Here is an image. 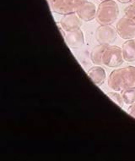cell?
Masks as SVG:
<instances>
[{"label": "cell", "instance_id": "1", "mask_svg": "<svg viewBox=\"0 0 135 161\" xmlns=\"http://www.w3.org/2000/svg\"><path fill=\"white\" fill-rule=\"evenodd\" d=\"M108 86L116 92L135 86V67L127 66L113 70L108 78Z\"/></svg>", "mask_w": 135, "mask_h": 161}, {"label": "cell", "instance_id": "2", "mask_svg": "<svg viewBox=\"0 0 135 161\" xmlns=\"http://www.w3.org/2000/svg\"><path fill=\"white\" fill-rule=\"evenodd\" d=\"M118 15L117 3L113 0H106L100 3L96 19L100 25H112L116 21Z\"/></svg>", "mask_w": 135, "mask_h": 161}, {"label": "cell", "instance_id": "3", "mask_svg": "<svg viewBox=\"0 0 135 161\" xmlns=\"http://www.w3.org/2000/svg\"><path fill=\"white\" fill-rule=\"evenodd\" d=\"M123 61L124 58L121 47L108 45L102 58L103 64L109 68H116L120 66Z\"/></svg>", "mask_w": 135, "mask_h": 161}, {"label": "cell", "instance_id": "4", "mask_svg": "<svg viewBox=\"0 0 135 161\" xmlns=\"http://www.w3.org/2000/svg\"><path fill=\"white\" fill-rule=\"evenodd\" d=\"M117 32L119 36L125 40L135 37V19L125 15L117 23Z\"/></svg>", "mask_w": 135, "mask_h": 161}, {"label": "cell", "instance_id": "5", "mask_svg": "<svg viewBox=\"0 0 135 161\" xmlns=\"http://www.w3.org/2000/svg\"><path fill=\"white\" fill-rule=\"evenodd\" d=\"M117 29L112 25H101L96 31V38L100 44L109 45L117 39Z\"/></svg>", "mask_w": 135, "mask_h": 161}, {"label": "cell", "instance_id": "6", "mask_svg": "<svg viewBox=\"0 0 135 161\" xmlns=\"http://www.w3.org/2000/svg\"><path fill=\"white\" fill-rule=\"evenodd\" d=\"M60 26L64 29V31H75L80 29L83 25V20L81 19L77 12L69 13L64 14L63 18L60 20Z\"/></svg>", "mask_w": 135, "mask_h": 161}, {"label": "cell", "instance_id": "7", "mask_svg": "<svg viewBox=\"0 0 135 161\" xmlns=\"http://www.w3.org/2000/svg\"><path fill=\"white\" fill-rule=\"evenodd\" d=\"M64 38L68 46L72 48H78V47H82L85 43V36L81 29L65 31Z\"/></svg>", "mask_w": 135, "mask_h": 161}, {"label": "cell", "instance_id": "8", "mask_svg": "<svg viewBox=\"0 0 135 161\" xmlns=\"http://www.w3.org/2000/svg\"><path fill=\"white\" fill-rule=\"evenodd\" d=\"M77 14L81 18L83 21H91L92 19L96 18L97 8L96 4L90 1H86L80 8L77 11Z\"/></svg>", "mask_w": 135, "mask_h": 161}, {"label": "cell", "instance_id": "9", "mask_svg": "<svg viewBox=\"0 0 135 161\" xmlns=\"http://www.w3.org/2000/svg\"><path fill=\"white\" fill-rule=\"evenodd\" d=\"M88 76L91 79V80L96 86H101L104 83L106 78V74L104 68H102L101 65H95L91 67L87 72Z\"/></svg>", "mask_w": 135, "mask_h": 161}, {"label": "cell", "instance_id": "10", "mask_svg": "<svg viewBox=\"0 0 135 161\" xmlns=\"http://www.w3.org/2000/svg\"><path fill=\"white\" fill-rule=\"evenodd\" d=\"M122 55L125 61H135V40L129 39L124 42L122 47Z\"/></svg>", "mask_w": 135, "mask_h": 161}, {"label": "cell", "instance_id": "11", "mask_svg": "<svg viewBox=\"0 0 135 161\" xmlns=\"http://www.w3.org/2000/svg\"><path fill=\"white\" fill-rule=\"evenodd\" d=\"M107 46L108 45L99 44L93 48L92 52H91V58L92 62L96 65H101V64H103L102 58H103V54H104V52H105L106 48L107 47Z\"/></svg>", "mask_w": 135, "mask_h": 161}, {"label": "cell", "instance_id": "12", "mask_svg": "<svg viewBox=\"0 0 135 161\" xmlns=\"http://www.w3.org/2000/svg\"><path fill=\"white\" fill-rule=\"evenodd\" d=\"M51 10L59 14H69L65 0H47Z\"/></svg>", "mask_w": 135, "mask_h": 161}, {"label": "cell", "instance_id": "13", "mask_svg": "<svg viewBox=\"0 0 135 161\" xmlns=\"http://www.w3.org/2000/svg\"><path fill=\"white\" fill-rule=\"evenodd\" d=\"M121 94L123 98L124 103L131 105L135 103V86H131V87L123 89L122 91Z\"/></svg>", "mask_w": 135, "mask_h": 161}, {"label": "cell", "instance_id": "14", "mask_svg": "<svg viewBox=\"0 0 135 161\" xmlns=\"http://www.w3.org/2000/svg\"><path fill=\"white\" fill-rule=\"evenodd\" d=\"M86 1L87 0H65L66 6L69 10V14L77 12Z\"/></svg>", "mask_w": 135, "mask_h": 161}, {"label": "cell", "instance_id": "15", "mask_svg": "<svg viewBox=\"0 0 135 161\" xmlns=\"http://www.w3.org/2000/svg\"><path fill=\"white\" fill-rule=\"evenodd\" d=\"M107 96L110 99L112 100L113 102L116 103V104H117L119 107L122 108V106H123L124 104V101L122 97V94H119L118 92H108Z\"/></svg>", "mask_w": 135, "mask_h": 161}, {"label": "cell", "instance_id": "16", "mask_svg": "<svg viewBox=\"0 0 135 161\" xmlns=\"http://www.w3.org/2000/svg\"><path fill=\"white\" fill-rule=\"evenodd\" d=\"M124 12H125V15L135 19V2L127 6V8H125Z\"/></svg>", "mask_w": 135, "mask_h": 161}, {"label": "cell", "instance_id": "17", "mask_svg": "<svg viewBox=\"0 0 135 161\" xmlns=\"http://www.w3.org/2000/svg\"><path fill=\"white\" fill-rule=\"evenodd\" d=\"M127 112H128V114H129L131 116L133 117L135 119V103L131 104V106H130L129 108H128Z\"/></svg>", "mask_w": 135, "mask_h": 161}, {"label": "cell", "instance_id": "18", "mask_svg": "<svg viewBox=\"0 0 135 161\" xmlns=\"http://www.w3.org/2000/svg\"><path fill=\"white\" fill-rule=\"evenodd\" d=\"M117 1L121 3H128L130 2H132V0H117Z\"/></svg>", "mask_w": 135, "mask_h": 161}, {"label": "cell", "instance_id": "19", "mask_svg": "<svg viewBox=\"0 0 135 161\" xmlns=\"http://www.w3.org/2000/svg\"><path fill=\"white\" fill-rule=\"evenodd\" d=\"M100 1H101V2H103V1H106V0H100Z\"/></svg>", "mask_w": 135, "mask_h": 161}, {"label": "cell", "instance_id": "20", "mask_svg": "<svg viewBox=\"0 0 135 161\" xmlns=\"http://www.w3.org/2000/svg\"><path fill=\"white\" fill-rule=\"evenodd\" d=\"M132 2H135V0H132Z\"/></svg>", "mask_w": 135, "mask_h": 161}]
</instances>
